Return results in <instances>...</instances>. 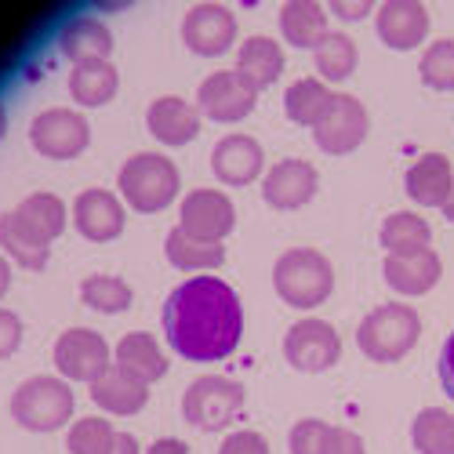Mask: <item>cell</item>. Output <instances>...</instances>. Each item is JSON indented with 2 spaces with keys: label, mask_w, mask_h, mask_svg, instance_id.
<instances>
[{
  "label": "cell",
  "mask_w": 454,
  "mask_h": 454,
  "mask_svg": "<svg viewBox=\"0 0 454 454\" xmlns=\"http://www.w3.org/2000/svg\"><path fill=\"white\" fill-rule=\"evenodd\" d=\"M113 364L124 367L135 378H142L145 386L160 382V378L168 374V356H164V349L157 342V334H149V331L124 334L117 342V349H113Z\"/></svg>",
  "instance_id": "obj_23"
},
{
  "label": "cell",
  "mask_w": 454,
  "mask_h": 454,
  "mask_svg": "<svg viewBox=\"0 0 454 454\" xmlns=\"http://www.w3.org/2000/svg\"><path fill=\"white\" fill-rule=\"evenodd\" d=\"M182 44L200 59L225 55L237 44V15L222 4H193L182 19Z\"/></svg>",
  "instance_id": "obj_13"
},
{
  "label": "cell",
  "mask_w": 454,
  "mask_h": 454,
  "mask_svg": "<svg viewBox=\"0 0 454 454\" xmlns=\"http://www.w3.org/2000/svg\"><path fill=\"white\" fill-rule=\"evenodd\" d=\"M211 171L222 185H251L266 171V149L251 135H225L211 149Z\"/></svg>",
  "instance_id": "obj_17"
},
{
  "label": "cell",
  "mask_w": 454,
  "mask_h": 454,
  "mask_svg": "<svg viewBox=\"0 0 454 454\" xmlns=\"http://www.w3.org/2000/svg\"><path fill=\"white\" fill-rule=\"evenodd\" d=\"M8 135V113H4V106H0V138Z\"/></svg>",
  "instance_id": "obj_47"
},
{
  "label": "cell",
  "mask_w": 454,
  "mask_h": 454,
  "mask_svg": "<svg viewBox=\"0 0 454 454\" xmlns=\"http://www.w3.org/2000/svg\"><path fill=\"white\" fill-rule=\"evenodd\" d=\"M145 454H189V447L182 440H175V436H164V440H157L153 447H149Z\"/></svg>",
  "instance_id": "obj_43"
},
{
  "label": "cell",
  "mask_w": 454,
  "mask_h": 454,
  "mask_svg": "<svg viewBox=\"0 0 454 454\" xmlns=\"http://www.w3.org/2000/svg\"><path fill=\"white\" fill-rule=\"evenodd\" d=\"M218 454H270V443L254 429H237V433H230L222 440Z\"/></svg>",
  "instance_id": "obj_38"
},
{
  "label": "cell",
  "mask_w": 454,
  "mask_h": 454,
  "mask_svg": "<svg viewBox=\"0 0 454 454\" xmlns=\"http://www.w3.org/2000/svg\"><path fill=\"white\" fill-rule=\"evenodd\" d=\"M284 356L301 374H320V371H331L338 360H342V338H338V331L327 320L306 317V320L287 327Z\"/></svg>",
  "instance_id": "obj_8"
},
{
  "label": "cell",
  "mask_w": 454,
  "mask_h": 454,
  "mask_svg": "<svg viewBox=\"0 0 454 454\" xmlns=\"http://www.w3.org/2000/svg\"><path fill=\"white\" fill-rule=\"evenodd\" d=\"M113 454H142V450H138V440H135V436L121 433V436H117V447H113Z\"/></svg>",
  "instance_id": "obj_44"
},
{
  "label": "cell",
  "mask_w": 454,
  "mask_h": 454,
  "mask_svg": "<svg viewBox=\"0 0 454 454\" xmlns=\"http://www.w3.org/2000/svg\"><path fill=\"white\" fill-rule=\"evenodd\" d=\"M0 247H4V254L12 262H19V266L29 270V273L44 270L48 258H51V244L44 237H36L15 211L0 215Z\"/></svg>",
  "instance_id": "obj_27"
},
{
  "label": "cell",
  "mask_w": 454,
  "mask_h": 454,
  "mask_svg": "<svg viewBox=\"0 0 454 454\" xmlns=\"http://www.w3.org/2000/svg\"><path fill=\"white\" fill-rule=\"evenodd\" d=\"M422 338V317L407 301H386L374 306L360 327H356V346L374 364H396L403 360Z\"/></svg>",
  "instance_id": "obj_2"
},
{
  "label": "cell",
  "mask_w": 454,
  "mask_h": 454,
  "mask_svg": "<svg viewBox=\"0 0 454 454\" xmlns=\"http://www.w3.org/2000/svg\"><path fill=\"white\" fill-rule=\"evenodd\" d=\"M317 59V69H320V81L324 84H342L356 73V62H360V51H356V41L342 29H331L324 41L317 44L313 51Z\"/></svg>",
  "instance_id": "obj_30"
},
{
  "label": "cell",
  "mask_w": 454,
  "mask_h": 454,
  "mask_svg": "<svg viewBox=\"0 0 454 454\" xmlns=\"http://www.w3.org/2000/svg\"><path fill=\"white\" fill-rule=\"evenodd\" d=\"M124 222H128L124 200L117 193H109V189H84L73 200V225L91 244L117 240L124 233Z\"/></svg>",
  "instance_id": "obj_15"
},
{
  "label": "cell",
  "mask_w": 454,
  "mask_h": 454,
  "mask_svg": "<svg viewBox=\"0 0 454 454\" xmlns=\"http://www.w3.org/2000/svg\"><path fill=\"white\" fill-rule=\"evenodd\" d=\"M454 185V168L443 153H422L403 175L407 197L419 207H443Z\"/></svg>",
  "instance_id": "obj_21"
},
{
  "label": "cell",
  "mask_w": 454,
  "mask_h": 454,
  "mask_svg": "<svg viewBox=\"0 0 454 454\" xmlns=\"http://www.w3.org/2000/svg\"><path fill=\"white\" fill-rule=\"evenodd\" d=\"M317 189H320L317 168L309 160H298V157H287L262 175V197H266V204L277 211L306 207L317 197Z\"/></svg>",
  "instance_id": "obj_14"
},
{
  "label": "cell",
  "mask_w": 454,
  "mask_h": 454,
  "mask_svg": "<svg viewBox=\"0 0 454 454\" xmlns=\"http://www.w3.org/2000/svg\"><path fill=\"white\" fill-rule=\"evenodd\" d=\"M411 443L419 454H454V414L443 407H426L411 422Z\"/></svg>",
  "instance_id": "obj_32"
},
{
  "label": "cell",
  "mask_w": 454,
  "mask_h": 454,
  "mask_svg": "<svg viewBox=\"0 0 454 454\" xmlns=\"http://www.w3.org/2000/svg\"><path fill=\"white\" fill-rule=\"evenodd\" d=\"M55 367L66 382H88L91 386L106 367H113V349L98 331L69 327L55 342Z\"/></svg>",
  "instance_id": "obj_11"
},
{
  "label": "cell",
  "mask_w": 454,
  "mask_h": 454,
  "mask_svg": "<svg viewBox=\"0 0 454 454\" xmlns=\"http://www.w3.org/2000/svg\"><path fill=\"white\" fill-rule=\"evenodd\" d=\"M131 287H128V280H121V277H109V273H91V277H84V284H81V301L88 309H95V313H106V317H113V313H124L128 306H131Z\"/></svg>",
  "instance_id": "obj_34"
},
{
  "label": "cell",
  "mask_w": 454,
  "mask_h": 454,
  "mask_svg": "<svg viewBox=\"0 0 454 454\" xmlns=\"http://www.w3.org/2000/svg\"><path fill=\"white\" fill-rule=\"evenodd\" d=\"M160 320L168 346L197 364L225 360L244 338V306L237 291L211 273L182 280L168 294Z\"/></svg>",
  "instance_id": "obj_1"
},
{
  "label": "cell",
  "mask_w": 454,
  "mask_h": 454,
  "mask_svg": "<svg viewBox=\"0 0 454 454\" xmlns=\"http://www.w3.org/2000/svg\"><path fill=\"white\" fill-rule=\"evenodd\" d=\"M178 185H182V175H178L175 160L164 153H135L124 160V168L117 175L121 200L128 207H135L138 215L164 211L178 197Z\"/></svg>",
  "instance_id": "obj_4"
},
{
  "label": "cell",
  "mask_w": 454,
  "mask_h": 454,
  "mask_svg": "<svg viewBox=\"0 0 454 454\" xmlns=\"http://www.w3.org/2000/svg\"><path fill=\"white\" fill-rule=\"evenodd\" d=\"M320 454H367V447H364V440H360L353 429H338V426H331Z\"/></svg>",
  "instance_id": "obj_39"
},
{
  "label": "cell",
  "mask_w": 454,
  "mask_h": 454,
  "mask_svg": "<svg viewBox=\"0 0 454 454\" xmlns=\"http://www.w3.org/2000/svg\"><path fill=\"white\" fill-rule=\"evenodd\" d=\"M367 131H371L367 106L356 95L334 91V98H331V106L324 113V121L313 128V138H317V145L324 149V153L346 157V153H353V149L364 145Z\"/></svg>",
  "instance_id": "obj_10"
},
{
  "label": "cell",
  "mask_w": 454,
  "mask_h": 454,
  "mask_svg": "<svg viewBox=\"0 0 454 454\" xmlns=\"http://www.w3.org/2000/svg\"><path fill=\"white\" fill-rule=\"evenodd\" d=\"M117 88H121V73L109 59L102 62H81L69 69V95L77 106H88V109H98L106 102L117 98Z\"/></svg>",
  "instance_id": "obj_25"
},
{
  "label": "cell",
  "mask_w": 454,
  "mask_h": 454,
  "mask_svg": "<svg viewBox=\"0 0 454 454\" xmlns=\"http://www.w3.org/2000/svg\"><path fill=\"white\" fill-rule=\"evenodd\" d=\"M419 77L433 91H454V36H440L422 51Z\"/></svg>",
  "instance_id": "obj_36"
},
{
  "label": "cell",
  "mask_w": 454,
  "mask_h": 454,
  "mask_svg": "<svg viewBox=\"0 0 454 454\" xmlns=\"http://www.w3.org/2000/svg\"><path fill=\"white\" fill-rule=\"evenodd\" d=\"M164 251H168V262L182 273H193L200 277L204 270H218L225 262V244H207V240H193L189 233H182L178 225L168 233L164 240Z\"/></svg>",
  "instance_id": "obj_29"
},
{
  "label": "cell",
  "mask_w": 454,
  "mask_h": 454,
  "mask_svg": "<svg viewBox=\"0 0 454 454\" xmlns=\"http://www.w3.org/2000/svg\"><path fill=\"white\" fill-rule=\"evenodd\" d=\"M22 346V320L12 309H0V360H8Z\"/></svg>",
  "instance_id": "obj_40"
},
{
  "label": "cell",
  "mask_w": 454,
  "mask_h": 454,
  "mask_svg": "<svg viewBox=\"0 0 454 454\" xmlns=\"http://www.w3.org/2000/svg\"><path fill=\"white\" fill-rule=\"evenodd\" d=\"M117 429H113L106 419L91 414V419H77L66 433V450L69 454H113L117 447Z\"/></svg>",
  "instance_id": "obj_35"
},
{
  "label": "cell",
  "mask_w": 454,
  "mask_h": 454,
  "mask_svg": "<svg viewBox=\"0 0 454 454\" xmlns=\"http://www.w3.org/2000/svg\"><path fill=\"white\" fill-rule=\"evenodd\" d=\"M440 211H443V218H447V222H454V185H450V197H447V204H443Z\"/></svg>",
  "instance_id": "obj_46"
},
{
  "label": "cell",
  "mask_w": 454,
  "mask_h": 454,
  "mask_svg": "<svg viewBox=\"0 0 454 454\" xmlns=\"http://www.w3.org/2000/svg\"><path fill=\"white\" fill-rule=\"evenodd\" d=\"M240 77L262 91V88H273L284 73V48L273 36H247V41L237 48V66H233Z\"/></svg>",
  "instance_id": "obj_24"
},
{
  "label": "cell",
  "mask_w": 454,
  "mask_h": 454,
  "mask_svg": "<svg viewBox=\"0 0 454 454\" xmlns=\"http://www.w3.org/2000/svg\"><path fill=\"white\" fill-rule=\"evenodd\" d=\"M200 109L178 95H160L145 109V128L160 145H189L200 135Z\"/></svg>",
  "instance_id": "obj_18"
},
{
  "label": "cell",
  "mask_w": 454,
  "mask_h": 454,
  "mask_svg": "<svg viewBox=\"0 0 454 454\" xmlns=\"http://www.w3.org/2000/svg\"><path fill=\"white\" fill-rule=\"evenodd\" d=\"M327 422H320V419H301V422H294V429H291V436H287V447H291V454H320L324 450V440H327Z\"/></svg>",
  "instance_id": "obj_37"
},
{
  "label": "cell",
  "mask_w": 454,
  "mask_h": 454,
  "mask_svg": "<svg viewBox=\"0 0 454 454\" xmlns=\"http://www.w3.org/2000/svg\"><path fill=\"white\" fill-rule=\"evenodd\" d=\"M273 287L291 309H317L334 291V266L317 247H287L273 262Z\"/></svg>",
  "instance_id": "obj_3"
},
{
  "label": "cell",
  "mask_w": 454,
  "mask_h": 454,
  "mask_svg": "<svg viewBox=\"0 0 454 454\" xmlns=\"http://www.w3.org/2000/svg\"><path fill=\"white\" fill-rule=\"evenodd\" d=\"M8 287H12V262L0 254V298L8 294Z\"/></svg>",
  "instance_id": "obj_45"
},
{
  "label": "cell",
  "mask_w": 454,
  "mask_h": 454,
  "mask_svg": "<svg viewBox=\"0 0 454 454\" xmlns=\"http://www.w3.org/2000/svg\"><path fill=\"white\" fill-rule=\"evenodd\" d=\"M334 91L320 81V77H301L287 88L284 95V109H287V117L298 124V128H317L324 121V113L331 106Z\"/></svg>",
  "instance_id": "obj_31"
},
{
  "label": "cell",
  "mask_w": 454,
  "mask_h": 454,
  "mask_svg": "<svg viewBox=\"0 0 454 454\" xmlns=\"http://www.w3.org/2000/svg\"><path fill=\"white\" fill-rule=\"evenodd\" d=\"M374 12L371 0H331V15H338L342 22H360Z\"/></svg>",
  "instance_id": "obj_41"
},
{
  "label": "cell",
  "mask_w": 454,
  "mask_h": 454,
  "mask_svg": "<svg viewBox=\"0 0 454 454\" xmlns=\"http://www.w3.org/2000/svg\"><path fill=\"white\" fill-rule=\"evenodd\" d=\"M15 215L29 225L36 237H44L48 244L62 237L66 222H69V211H66V204H62L55 193H29V197L15 207Z\"/></svg>",
  "instance_id": "obj_33"
},
{
  "label": "cell",
  "mask_w": 454,
  "mask_h": 454,
  "mask_svg": "<svg viewBox=\"0 0 454 454\" xmlns=\"http://www.w3.org/2000/svg\"><path fill=\"white\" fill-rule=\"evenodd\" d=\"M386 254H419L433 247V225L419 211H393L378 230Z\"/></svg>",
  "instance_id": "obj_28"
},
{
  "label": "cell",
  "mask_w": 454,
  "mask_h": 454,
  "mask_svg": "<svg viewBox=\"0 0 454 454\" xmlns=\"http://www.w3.org/2000/svg\"><path fill=\"white\" fill-rule=\"evenodd\" d=\"M429 12L422 0H386L382 8L374 12V29L382 36V44L393 51H411L426 44L429 36Z\"/></svg>",
  "instance_id": "obj_16"
},
{
  "label": "cell",
  "mask_w": 454,
  "mask_h": 454,
  "mask_svg": "<svg viewBox=\"0 0 454 454\" xmlns=\"http://www.w3.org/2000/svg\"><path fill=\"white\" fill-rule=\"evenodd\" d=\"M440 386H443V393L454 400V331L447 334V342H443V349H440Z\"/></svg>",
  "instance_id": "obj_42"
},
{
  "label": "cell",
  "mask_w": 454,
  "mask_h": 454,
  "mask_svg": "<svg viewBox=\"0 0 454 454\" xmlns=\"http://www.w3.org/2000/svg\"><path fill=\"white\" fill-rule=\"evenodd\" d=\"M77 396H73L66 378L36 374L12 393V419L29 433H55L73 422Z\"/></svg>",
  "instance_id": "obj_5"
},
{
  "label": "cell",
  "mask_w": 454,
  "mask_h": 454,
  "mask_svg": "<svg viewBox=\"0 0 454 454\" xmlns=\"http://www.w3.org/2000/svg\"><path fill=\"white\" fill-rule=\"evenodd\" d=\"M240 407H244V386L237 378L204 374L182 393V419L200 433L225 429L240 414Z\"/></svg>",
  "instance_id": "obj_6"
},
{
  "label": "cell",
  "mask_w": 454,
  "mask_h": 454,
  "mask_svg": "<svg viewBox=\"0 0 454 454\" xmlns=\"http://www.w3.org/2000/svg\"><path fill=\"white\" fill-rule=\"evenodd\" d=\"M59 51L73 62H102L113 55V29L91 15H77L59 29Z\"/></svg>",
  "instance_id": "obj_22"
},
{
  "label": "cell",
  "mask_w": 454,
  "mask_h": 454,
  "mask_svg": "<svg viewBox=\"0 0 454 454\" xmlns=\"http://www.w3.org/2000/svg\"><path fill=\"white\" fill-rule=\"evenodd\" d=\"M237 225V207L222 189H193L178 204V230L193 240L222 244Z\"/></svg>",
  "instance_id": "obj_9"
},
{
  "label": "cell",
  "mask_w": 454,
  "mask_h": 454,
  "mask_svg": "<svg viewBox=\"0 0 454 454\" xmlns=\"http://www.w3.org/2000/svg\"><path fill=\"white\" fill-rule=\"evenodd\" d=\"M327 29V12L317 0H287L280 8V36L291 48H309L317 51V44L324 41Z\"/></svg>",
  "instance_id": "obj_26"
},
{
  "label": "cell",
  "mask_w": 454,
  "mask_h": 454,
  "mask_svg": "<svg viewBox=\"0 0 454 454\" xmlns=\"http://www.w3.org/2000/svg\"><path fill=\"white\" fill-rule=\"evenodd\" d=\"M382 277L386 284L403 294V298H419V294H429L440 277H443V262L440 254L429 247V251H419V254H386L382 262Z\"/></svg>",
  "instance_id": "obj_19"
},
{
  "label": "cell",
  "mask_w": 454,
  "mask_h": 454,
  "mask_svg": "<svg viewBox=\"0 0 454 454\" xmlns=\"http://www.w3.org/2000/svg\"><path fill=\"white\" fill-rule=\"evenodd\" d=\"M258 106V91L240 77L237 69H218L211 77H204L197 91V109L200 117L215 124H240L251 117V109Z\"/></svg>",
  "instance_id": "obj_12"
},
{
  "label": "cell",
  "mask_w": 454,
  "mask_h": 454,
  "mask_svg": "<svg viewBox=\"0 0 454 454\" xmlns=\"http://www.w3.org/2000/svg\"><path fill=\"white\" fill-rule=\"evenodd\" d=\"M91 400L95 407H102L106 414H117V419H131L149 403V386L142 378L128 374L124 367H106L95 382H91Z\"/></svg>",
  "instance_id": "obj_20"
},
{
  "label": "cell",
  "mask_w": 454,
  "mask_h": 454,
  "mask_svg": "<svg viewBox=\"0 0 454 454\" xmlns=\"http://www.w3.org/2000/svg\"><path fill=\"white\" fill-rule=\"evenodd\" d=\"M29 142L48 160H77L91 145V124L77 109H44L29 124Z\"/></svg>",
  "instance_id": "obj_7"
}]
</instances>
